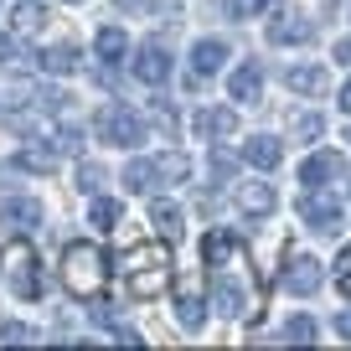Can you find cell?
<instances>
[{
  "mask_svg": "<svg viewBox=\"0 0 351 351\" xmlns=\"http://www.w3.org/2000/svg\"><path fill=\"white\" fill-rule=\"evenodd\" d=\"M150 109H155V124H160V130H176V114H171V104H150Z\"/></svg>",
  "mask_w": 351,
  "mask_h": 351,
  "instance_id": "33",
  "label": "cell"
},
{
  "mask_svg": "<svg viewBox=\"0 0 351 351\" xmlns=\"http://www.w3.org/2000/svg\"><path fill=\"white\" fill-rule=\"evenodd\" d=\"M243 160L258 165V171H279V160H285V145H279L274 134H248V140H243Z\"/></svg>",
  "mask_w": 351,
  "mask_h": 351,
  "instance_id": "16",
  "label": "cell"
},
{
  "mask_svg": "<svg viewBox=\"0 0 351 351\" xmlns=\"http://www.w3.org/2000/svg\"><path fill=\"white\" fill-rule=\"evenodd\" d=\"M11 57H16V32L0 26V62H11Z\"/></svg>",
  "mask_w": 351,
  "mask_h": 351,
  "instance_id": "34",
  "label": "cell"
},
{
  "mask_svg": "<svg viewBox=\"0 0 351 351\" xmlns=\"http://www.w3.org/2000/svg\"><path fill=\"white\" fill-rule=\"evenodd\" d=\"M11 341H36L32 326H0V346H11Z\"/></svg>",
  "mask_w": 351,
  "mask_h": 351,
  "instance_id": "32",
  "label": "cell"
},
{
  "mask_svg": "<svg viewBox=\"0 0 351 351\" xmlns=\"http://www.w3.org/2000/svg\"><path fill=\"white\" fill-rule=\"evenodd\" d=\"M295 212H300V222H305L310 232H336L341 217H346V202H341L336 191H326V186H305L300 202H295Z\"/></svg>",
  "mask_w": 351,
  "mask_h": 351,
  "instance_id": "6",
  "label": "cell"
},
{
  "mask_svg": "<svg viewBox=\"0 0 351 351\" xmlns=\"http://www.w3.org/2000/svg\"><path fill=\"white\" fill-rule=\"evenodd\" d=\"M119 217H124V207L114 197H93L88 202V222H93V228L99 232H109V228H119Z\"/></svg>",
  "mask_w": 351,
  "mask_h": 351,
  "instance_id": "24",
  "label": "cell"
},
{
  "mask_svg": "<svg viewBox=\"0 0 351 351\" xmlns=\"http://www.w3.org/2000/svg\"><path fill=\"white\" fill-rule=\"evenodd\" d=\"M330 279H336L341 300H351V243H346V248H341V258H336V274H330Z\"/></svg>",
  "mask_w": 351,
  "mask_h": 351,
  "instance_id": "29",
  "label": "cell"
},
{
  "mask_svg": "<svg viewBox=\"0 0 351 351\" xmlns=\"http://www.w3.org/2000/svg\"><path fill=\"white\" fill-rule=\"evenodd\" d=\"M341 109H351V77L341 83Z\"/></svg>",
  "mask_w": 351,
  "mask_h": 351,
  "instance_id": "39",
  "label": "cell"
},
{
  "mask_svg": "<svg viewBox=\"0 0 351 351\" xmlns=\"http://www.w3.org/2000/svg\"><path fill=\"white\" fill-rule=\"evenodd\" d=\"M171 52H165L160 42H145V47H134V77H140L145 88H165L171 83Z\"/></svg>",
  "mask_w": 351,
  "mask_h": 351,
  "instance_id": "8",
  "label": "cell"
},
{
  "mask_svg": "<svg viewBox=\"0 0 351 351\" xmlns=\"http://www.w3.org/2000/svg\"><path fill=\"white\" fill-rule=\"evenodd\" d=\"M336 336H341V341H351V305L336 315Z\"/></svg>",
  "mask_w": 351,
  "mask_h": 351,
  "instance_id": "37",
  "label": "cell"
},
{
  "mask_svg": "<svg viewBox=\"0 0 351 351\" xmlns=\"http://www.w3.org/2000/svg\"><path fill=\"white\" fill-rule=\"evenodd\" d=\"M212 176H217V181H228V176H232V160H228V155H212Z\"/></svg>",
  "mask_w": 351,
  "mask_h": 351,
  "instance_id": "35",
  "label": "cell"
},
{
  "mask_svg": "<svg viewBox=\"0 0 351 351\" xmlns=\"http://www.w3.org/2000/svg\"><path fill=\"white\" fill-rule=\"evenodd\" d=\"M269 42L274 47H310L315 42V26H310L300 11H279L274 21H269Z\"/></svg>",
  "mask_w": 351,
  "mask_h": 351,
  "instance_id": "11",
  "label": "cell"
},
{
  "mask_svg": "<svg viewBox=\"0 0 351 351\" xmlns=\"http://www.w3.org/2000/svg\"><path fill=\"white\" fill-rule=\"evenodd\" d=\"M93 130H99V140H104V145L134 150V145H145L150 124H145L134 109H124V104H109V109H99V114H93Z\"/></svg>",
  "mask_w": 351,
  "mask_h": 351,
  "instance_id": "4",
  "label": "cell"
},
{
  "mask_svg": "<svg viewBox=\"0 0 351 351\" xmlns=\"http://www.w3.org/2000/svg\"><path fill=\"white\" fill-rule=\"evenodd\" d=\"M320 285H326V279H320V263L289 243V248H285V274H279V289H285V295H295V300H310Z\"/></svg>",
  "mask_w": 351,
  "mask_h": 351,
  "instance_id": "7",
  "label": "cell"
},
{
  "mask_svg": "<svg viewBox=\"0 0 351 351\" xmlns=\"http://www.w3.org/2000/svg\"><path fill=\"white\" fill-rule=\"evenodd\" d=\"M285 83H289V93L320 99V93L330 88V77H326V67H315V62H300V67H285Z\"/></svg>",
  "mask_w": 351,
  "mask_h": 351,
  "instance_id": "17",
  "label": "cell"
},
{
  "mask_svg": "<svg viewBox=\"0 0 351 351\" xmlns=\"http://www.w3.org/2000/svg\"><path fill=\"white\" fill-rule=\"evenodd\" d=\"M160 176H165V181H186L191 160H186V155H160Z\"/></svg>",
  "mask_w": 351,
  "mask_h": 351,
  "instance_id": "30",
  "label": "cell"
},
{
  "mask_svg": "<svg viewBox=\"0 0 351 351\" xmlns=\"http://www.w3.org/2000/svg\"><path fill=\"white\" fill-rule=\"evenodd\" d=\"M232 202H238V212L243 217H269V212L279 207V197H274V186H269V181H243L238 191H232Z\"/></svg>",
  "mask_w": 351,
  "mask_h": 351,
  "instance_id": "12",
  "label": "cell"
},
{
  "mask_svg": "<svg viewBox=\"0 0 351 351\" xmlns=\"http://www.w3.org/2000/svg\"><path fill=\"white\" fill-rule=\"evenodd\" d=\"M119 181H124L130 191H155V181H160V160H150V155H134V160L119 171Z\"/></svg>",
  "mask_w": 351,
  "mask_h": 351,
  "instance_id": "21",
  "label": "cell"
},
{
  "mask_svg": "<svg viewBox=\"0 0 351 351\" xmlns=\"http://www.w3.org/2000/svg\"><path fill=\"white\" fill-rule=\"evenodd\" d=\"M330 57H336V62H341V67H351V36H341V42H336V47H330Z\"/></svg>",
  "mask_w": 351,
  "mask_h": 351,
  "instance_id": "36",
  "label": "cell"
},
{
  "mask_svg": "<svg viewBox=\"0 0 351 351\" xmlns=\"http://www.w3.org/2000/svg\"><path fill=\"white\" fill-rule=\"evenodd\" d=\"M320 130H326V124H320V114H300V119H295V134H300V140H320Z\"/></svg>",
  "mask_w": 351,
  "mask_h": 351,
  "instance_id": "31",
  "label": "cell"
},
{
  "mask_svg": "<svg viewBox=\"0 0 351 351\" xmlns=\"http://www.w3.org/2000/svg\"><path fill=\"white\" fill-rule=\"evenodd\" d=\"M73 5H77V0H73Z\"/></svg>",
  "mask_w": 351,
  "mask_h": 351,
  "instance_id": "41",
  "label": "cell"
},
{
  "mask_svg": "<svg viewBox=\"0 0 351 351\" xmlns=\"http://www.w3.org/2000/svg\"><path fill=\"white\" fill-rule=\"evenodd\" d=\"M341 171H346L341 150H315V155H305V165H300V186H330Z\"/></svg>",
  "mask_w": 351,
  "mask_h": 351,
  "instance_id": "13",
  "label": "cell"
},
{
  "mask_svg": "<svg viewBox=\"0 0 351 351\" xmlns=\"http://www.w3.org/2000/svg\"><path fill=\"white\" fill-rule=\"evenodd\" d=\"M0 222L11 232H36L42 228V202L36 197H5L0 202Z\"/></svg>",
  "mask_w": 351,
  "mask_h": 351,
  "instance_id": "14",
  "label": "cell"
},
{
  "mask_svg": "<svg viewBox=\"0 0 351 351\" xmlns=\"http://www.w3.org/2000/svg\"><path fill=\"white\" fill-rule=\"evenodd\" d=\"M222 11H228L232 21H243V16H263V11H274V0H222Z\"/></svg>",
  "mask_w": 351,
  "mask_h": 351,
  "instance_id": "27",
  "label": "cell"
},
{
  "mask_svg": "<svg viewBox=\"0 0 351 351\" xmlns=\"http://www.w3.org/2000/svg\"><path fill=\"white\" fill-rule=\"evenodd\" d=\"M109 285V253L93 238H73L62 248V289L73 300H99Z\"/></svg>",
  "mask_w": 351,
  "mask_h": 351,
  "instance_id": "3",
  "label": "cell"
},
{
  "mask_svg": "<svg viewBox=\"0 0 351 351\" xmlns=\"http://www.w3.org/2000/svg\"><path fill=\"white\" fill-rule=\"evenodd\" d=\"M150 222H155V232L176 238V232L186 228V212H181V202H171V197H150Z\"/></svg>",
  "mask_w": 351,
  "mask_h": 351,
  "instance_id": "22",
  "label": "cell"
},
{
  "mask_svg": "<svg viewBox=\"0 0 351 351\" xmlns=\"http://www.w3.org/2000/svg\"><path fill=\"white\" fill-rule=\"evenodd\" d=\"M119 274H124V289L134 300H160L171 289V274H176V258H171V238L155 232V238H140L119 253Z\"/></svg>",
  "mask_w": 351,
  "mask_h": 351,
  "instance_id": "2",
  "label": "cell"
},
{
  "mask_svg": "<svg viewBox=\"0 0 351 351\" xmlns=\"http://www.w3.org/2000/svg\"><path fill=\"white\" fill-rule=\"evenodd\" d=\"M93 52H99V67H119L124 57H130V36H124V26H99Z\"/></svg>",
  "mask_w": 351,
  "mask_h": 351,
  "instance_id": "18",
  "label": "cell"
},
{
  "mask_svg": "<svg viewBox=\"0 0 351 351\" xmlns=\"http://www.w3.org/2000/svg\"><path fill=\"white\" fill-rule=\"evenodd\" d=\"M104 181H109V171H104L99 160H77V191H88V197H99Z\"/></svg>",
  "mask_w": 351,
  "mask_h": 351,
  "instance_id": "26",
  "label": "cell"
},
{
  "mask_svg": "<svg viewBox=\"0 0 351 351\" xmlns=\"http://www.w3.org/2000/svg\"><path fill=\"white\" fill-rule=\"evenodd\" d=\"M228 99L232 104H258L263 99V57H243L228 73Z\"/></svg>",
  "mask_w": 351,
  "mask_h": 351,
  "instance_id": "9",
  "label": "cell"
},
{
  "mask_svg": "<svg viewBox=\"0 0 351 351\" xmlns=\"http://www.w3.org/2000/svg\"><path fill=\"white\" fill-rule=\"evenodd\" d=\"M16 165L32 171V176H57L62 150H57V145H21V150H16Z\"/></svg>",
  "mask_w": 351,
  "mask_h": 351,
  "instance_id": "19",
  "label": "cell"
},
{
  "mask_svg": "<svg viewBox=\"0 0 351 351\" xmlns=\"http://www.w3.org/2000/svg\"><path fill=\"white\" fill-rule=\"evenodd\" d=\"M5 279H11V295L26 300V305L47 295V285H42V263H36V253H32V243H26V238H16L11 253H5Z\"/></svg>",
  "mask_w": 351,
  "mask_h": 351,
  "instance_id": "5",
  "label": "cell"
},
{
  "mask_svg": "<svg viewBox=\"0 0 351 351\" xmlns=\"http://www.w3.org/2000/svg\"><path fill=\"white\" fill-rule=\"evenodd\" d=\"M285 341H289V346H310V341H315V320H310V315H295V320L285 326Z\"/></svg>",
  "mask_w": 351,
  "mask_h": 351,
  "instance_id": "28",
  "label": "cell"
},
{
  "mask_svg": "<svg viewBox=\"0 0 351 351\" xmlns=\"http://www.w3.org/2000/svg\"><path fill=\"white\" fill-rule=\"evenodd\" d=\"M202 263L217 274V279H212V289H217V310L228 320H238L243 310H248V300L258 295L248 243H243L232 228H212V232H202Z\"/></svg>",
  "mask_w": 351,
  "mask_h": 351,
  "instance_id": "1",
  "label": "cell"
},
{
  "mask_svg": "<svg viewBox=\"0 0 351 351\" xmlns=\"http://www.w3.org/2000/svg\"><path fill=\"white\" fill-rule=\"evenodd\" d=\"M119 5H124V11H145V16L155 11V0H119Z\"/></svg>",
  "mask_w": 351,
  "mask_h": 351,
  "instance_id": "38",
  "label": "cell"
},
{
  "mask_svg": "<svg viewBox=\"0 0 351 351\" xmlns=\"http://www.w3.org/2000/svg\"><path fill=\"white\" fill-rule=\"evenodd\" d=\"M36 62H42V73H52V77H73L77 73V47L73 42H57V47H47Z\"/></svg>",
  "mask_w": 351,
  "mask_h": 351,
  "instance_id": "23",
  "label": "cell"
},
{
  "mask_svg": "<svg viewBox=\"0 0 351 351\" xmlns=\"http://www.w3.org/2000/svg\"><path fill=\"white\" fill-rule=\"evenodd\" d=\"M346 145H351V119H346Z\"/></svg>",
  "mask_w": 351,
  "mask_h": 351,
  "instance_id": "40",
  "label": "cell"
},
{
  "mask_svg": "<svg viewBox=\"0 0 351 351\" xmlns=\"http://www.w3.org/2000/svg\"><path fill=\"white\" fill-rule=\"evenodd\" d=\"M222 62H228V42H222V36H207V42L191 47V73H197V77L222 73Z\"/></svg>",
  "mask_w": 351,
  "mask_h": 351,
  "instance_id": "20",
  "label": "cell"
},
{
  "mask_svg": "<svg viewBox=\"0 0 351 351\" xmlns=\"http://www.w3.org/2000/svg\"><path fill=\"white\" fill-rule=\"evenodd\" d=\"M176 320L186 330L207 326V289H202V279H181V289H176Z\"/></svg>",
  "mask_w": 351,
  "mask_h": 351,
  "instance_id": "10",
  "label": "cell"
},
{
  "mask_svg": "<svg viewBox=\"0 0 351 351\" xmlns=\"http://www.w3.org/2000/svg\"><path fill=\"white\" fill-rule=\"evenodd\" d=\"M197 134L202 140H232L238 134V109H197Z\"/></svg>",
  "mask_w": 351,
  "mask_h": 351,
  "instance_id": "15",
  "label": "cell"
},
{
  "mask_svg": "<svg viewBox=\"0 0 351 351\" xmlns=\"http://www.w3.org/2000/svg\"><path fill=\"white\" fill-rule=\"evenodd\" d=\"M47 26V5H36V0H21L11 11V32H42Z\"/></svg>",
  "mask_w": 351,
  "mask_h": 351,
  "instance_id": "25",
  "label": "cell"
}]
</instances>
